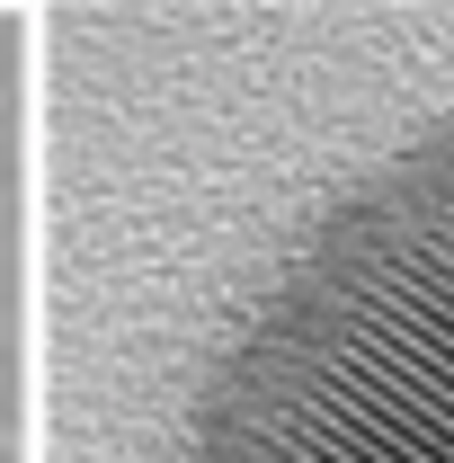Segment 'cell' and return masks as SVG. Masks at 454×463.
<instances>
[]
</instances>
